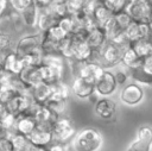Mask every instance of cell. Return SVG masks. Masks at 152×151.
I'll use <instances>...</instances> for the list:
<instances>
[{"instance_id":"obj_1","label":"cell","mask_w":152,"mask_h":151,"mask_svg":"<svg viewBox=\"0 0 152 151\" xmlns=\"http://www.w3.org/2000/svg\"><path fill=\"white\" fill-rule=\"evenodd\" d=\"M75 151H97L102 145L101 133L93 127L80 131L72 141Z\"/></svg>"},{"instance_id":"obj_2","label":"cell","mask_w":152,"mask_h":151,"mask_svg":"<svg viewBox=\"0 0 152 151\" xmlns=\"http://www.w3.org/2000/svg\"><path fill=\"white\" fill-rule=\"evenodd\" d=\"M124 11L133 21L151 24V0H128Z\"/></svg>"},{"instance_id":"obj_3","label":"cell","mask_w":152,"mask_h":151,"mask_svg":"<svg viewBox=\"0 0 152 151\" xmlns=\"http://www.w3.org/2000/svg\"><path fill=\"white\" fill-rule=\"evenodd\" d=\"M51 133H52V140H55L56 143L65 144L69 139H71L76 134V127L71 121V119L61 115L53 124L51 128Z\"/></svg>"},{"instance_id":"obj_4","label":"cell","mask_w":152,"mask_h":151,"mask_svg":"<svg viewBox=\"0 0 152 151\" xmlns=\"http://www.w3.org/2000/svg\"><path fill=\"white\" fill-rule=\"evenodd\" d=\"M28 115L33 117V119L36 120L37 126L50 130V131H51L53 124L56 122V120L59 117L46 105H39V103H36V102L33 103Z\"/></svg>"},{"instance_id":"obj_5","label":"cell","mask_w":152,"mask_h":151,"mask_svg":"<svg viewBox=\"0 0 152 151\" xmlns=\"http://www.w3.org/2000/svg\"><path fill=\"white\" fill-rule=\"evenodd\" d=\"M65 63H43L39 65V74L42 82L48 84H56L63 81Z\"/></svg>"},{"instance_id":"obj_6","label":"cell","mask_w":152,"mask_h":151,"mask_svg":"<svg viewBox=\"0 0 152 151\" xmlns=\"http://www.w3.org/2000/svg\"><path fill=\"white\" fill-rule=\"evenodd\" d=\"M125 50L126 49H121L120 46H118L110 42H107L99 51V63L102 67L116 65L118 63L121 62V56Z\"/></svg>"},{"instance_id":"obj_7","label":"cell","mask_w":152,"mask_h":151,"mask_svg":"<svg viewBox=\"0 0 152 151\" xmlns=\"http://www.w3.org/2000/svg\"><path fill=\"white\" fill-rule=\"evenodd\" d=\"M78 67L76 68V76L82 77L87 81L93 82L94 84L97 82V80L101 77L102 73L104 71V67H102L99 62L95 61H88V62H81L76 63Z\"/></svg>"},{"instance_id":"obj_8","label":"cell","mask_w":152,"mask_h":151,"mask_svg":"<svg viewBox=\"0 0 152 151\" xmlns=\"http://www.w3.org/2000/svg\"><path fill=\"white\" fill-rule=\"evenodd\" d=\"M40 40H42V34L40 33H33V34H26L21 37L14 45L13 51L15 52L17 56L20 58L26 56L27 54L32 52L36 49L40 48Z\"/></svg>"},{"instance_id":"obj_9","label":"cell","mask_w":152,"mask_h":151,"mask_svg":"<svg viewBox=\"0 0 152 151\" xmlns=\"http://www.w3.org/2000/svg\"><path fill=\"white\" fill-rule=\"evenodd\" d=\"M144 89L138 83H129L126 84L120 92V101L128 106H135L144 99Z\"/></svg>"},{"instance_id":"obj_10","label":"cell","mask_w":152,"mask_h":151,"mask_svg":"<svg viewBox=\"0 0 152 151\" xmlns=\"http://www.w3.org/2000/svg\"><path fill=\"white\" fill-rule=\"evenodd\" d=\"M152 144V130L150 126L145 125L138 130L137 139L132 141L126 151H151Z\"/></svg>"},{"instance_id":"obj_11","label":"cell","mask_w":152,"mask_h":151,"mask_svg":"<svg viewBox=\"0 0 152 151\" xmlns=\"http://www.w3.org/2000/svg\"><path fill=\"white\" fill-rule=\"evenodd\" d=\"M126 38L128 39L129 44L142 39V38H150L151 37V24L146 23H138V21H131L129 25L124 30Z\"/></svg>"},{"instance_id":"obj_12","label":"cell","mask_w":152,"mask_h":151,"mask_svg":"<svg viewBox=\"0 0 152 151\" xmlns=\"http://www.w3.org/2000/svg\"><path fill=\"white\" fill-rule=\"evenodd\" d=\"M118 88V84L114 78V74L109 70H106L102 73L101 77L95 83V93L101 96H108L112 95Z\"/></svg>"},{"instance_id":"obj_13","label":"cell","mask_w":152,"mask_h":151,"mask_svg":"<svg viewBox=\"0 0 152 151\" xmlns=\"http://www.w3.org/2000/svg\"><path fill=\"white\" fill-rule=\"evenodd\" d=\"M70 90L78 99H89L91 95L95 94V84L82 77L75 76V78L72 80Z\"/></svg>"},{"instance_id":"obj_14","label":"cell","mask_w":152,"mask_h":151,"mask_svg":"<svg viewBox=\"0 0 152 151\" xmlns=\"http://www.w3.org/2000/svg\"><path fill=\"white\" fill-rule=\"evenodd\" d=\"M94 111H95V113L101 119L109 120V119H112L115 115V112H116V102L113 101V100H110V99H107V97L99 99L95 102Z\"/></svg>"},{"instance_id":"obj_15","label":"cell","mask_w":152,"mask_h":151,"mask_svg":"<svg viewBox=\"0 0 152 151\" xmlns=\"http://www.w3.org/2000/svg\"><path fill=\"white\" fill-rule=\"evenodd\" d=\"M84 39H86L87 44L89 45V48L93 51H100L101 48L107 43L106 33H104L103 29L100 27V26H96L95 29H93L91 31H89L84 36Z\"/></svg>"},{"instance_id":"obj_16","label":"cell","mask_w":152,"mask_h":151,"mask_svg":"<svg viewBox=\"0 0 152 151\" xmlns=\"http://www.w3.org/2000/svg\"><path fill=\"white\" fill-rule=\"evenodd\" d=\"M37 127L36 120L33 119V117L27 115V114H20L15 117V121H14V134H23L25 137H27L34 128Z\"/></svg>"},{"instance_id":"obj_17","label":"cell","mask_w":152,"mask_h":151,"mask_svg":"<svg viewBox=\"0 0 152 151\" xmlns=\"http://www.w3.org/2000/svg\"><path fill=\"white\" fill-rule=\"evenodd\" d=\"M27 139H28L30 144H32V145L46 147L52 141V133H51L50 130H46V128H43V127L37 126L27 136Z\"/></svg>"},{"instance_id":"obj_18","label":"cell","mask_w":152,"mask_h":151,"mask_svg":"<svg viewBox=\"0 0 152 151\" xmlns=\"http://www.w3.org/2000/svg\"><path fill=\"white\" fill-rule=\"evenodd\" d=\"M51 90H52L51 84H48L45 82H39L32 88H30V94L36 103L45 105L51 95Z\"/></svg>"},{"instance_id":"obj_19","label":"cell","mask_w":152,"mask_h":151,"mask_svg":"<svg viewBox=\"0 0 152 151\" xmlns=\"http://www.w3.org/2000/svg\"><path fill=\"white\" fill-rule=\"evenodd\" d=\"M24 67L25 65H24L23 59L19 56H17L14 51H10L6 54V57H5V61L2 64V70L18 76L21 73V70L24 69Z\"/></svg>"},{"instance_id":"obj_20","label":"cell","mask_w":152,"mask_h":151,"mask_svg":"<svg viewBox=\"0 0 152 151\" xmlns=\"http://www.w3.org/2000/svg\"><path fill=\"white\" fill-rule=\"evenodd\" d=\"M18 76L21 80V82L26 87H28V88H32L37 83L42 82L40 74H39V67H30V65H26V67H24V69L21 70V73Z\"/></svg>"},{"instance_id":"obj_21","label":"cell","mask_w":152,"mask_h":151,"mask_svg":"<svg viewBox=\"0 0 152 151\" xmlns=\"http://www.w3.org/2000/svg\"><path fill=\"white\" fill-rule=\"evenodd\" d=\"M70 93H71L70 87L65 82L61 81V82L52 86L51 95H50L48 102H66L68 99H69Z\"/></svg>"},{"instance_id":"obj_22","label":"cell","mask_w":152,"mask_h":151,"mask_svg":"<svg viewBox=\"0 0 152 151\" xmlns=\"http://www.w3.org/2000/svg\"><path fill=\"white\" fill-rule=\"evenodd\" d=\"M57 21L58 20L46 8H43V10H39V14H38L36 27H38L39 33H44L49 29H51L53 25H56Z\"/></svg>"},{"instance_id":"obj_23","label":"cell","mask_w":152,"mask_h":151,"mask_svg":"<svg viewBox=\"0 0 152 151\" xmlns=\"http://www.w3.org/2000/svg\"><path fill=\"white\" fill-rule=\"evenodd\" d=\"M38 14H39V8L34 4H32L31 6L23 10L19 13V17H20L21 21L24 23V25H26L28 27H36Z\"/></svg>"},{"instance_id":"obj_24","label":"cell","mask_w":152,"mask_h":151,"mask_svg":"<svg viewBox=\"0 0 152 151\" xmlns=\"http://www.w3.org/2000/svg\"><path fill=\"white\" fill-rule=\"evenodd\" d=\"M112 17H113V13L101 2V0H97L96 6H95L94 12H93V18L96 21L97 26L102 27Z\"/></svg>"},{"instance_id":"obj_25","label":"cell","mask_w":152,"mask_h":151,"mask_svg":"<svg viewBox=\"0 0 152 151\" xmlns=\"http://www.w3.org/2000/svg\"><path fill=\"white\" fill-rule=\"evenodd\" d=\"M128 76L132 77L138 84L151 86V83H152V74L146 73V71L141 68V63H140L138 67L129 69V71H128Z\"/></svg>"},{"instance_id":"obj_26","label":"cell","mask_w":152,"mask_h":151,"mask_svg":"<svg viewBox=\"0 0 152 151\" xmlns=\"http://www.w3.org/2000/svg\"><path fill=\"white\" fill-rule=\"evenodd\" d=\"M131 48L135 51V54L140 58H145L152 56V44L150 38H142L131 44Z\"/></svg>"},{"instance_id":"obj_27","label":"cell","mask_w":152,"mask_h":151,"mask_svg":"<svg viewBox=\"0 0 152 151\" xmlns=\"http://www.w3.org/2000/svg\"><path fill=\"white\" fill-rule=\"evenodd\" d=\"M141 61H142V58H140V57L135 54V51L131 48V45L122 52V56H121V63H122L128 70L132 69V68L138 67V65L141 63Z\"/></svg>"},{"instance_id":"obj_28","label":"cell","mask_w":152,"mask_h":151,"mask_svg":"<svg viewBox=\"0 0 152 151\" xmlns=\"http://www.w3.org/2000/svg\"><path fill=\"white\" fill-rule=\"evenodd\" d=\"M46 10L57 19H62L65 15H68V11H66V4L65 0H52V2L49 5V7H46Z\"/></svg>"},{"instance_id":"obj_29","label":"cell","mask_w":152,"mask_h":151,"mask_svg":"<svg viewBox=\"0 0 152 151\" xmlns=\"http://www.w3.org/2000/svg\"><path fill=\"white\" fill-rule=\"evenodd\" d=\"M42 34H43V37H45L46 39H49V40H51L52 43H56V44H59L62 40H64L68 37L65 34V32L58 26V24L53 25L51 29H49L46 32H44Z\"/></svg>"},{"instance_id":"obj_30","label":"cell","mask_w":152,"mask_h":151,"mask_svg":"<svg viewBox=\"0 0 152 151\" xmlns=\"http://www.w3.org/2000/svg\"><path fill=\"white\" fill-rule=\"evenodd\" d=\"M21 59H23L25 67L26 65H30V67H39L42 64V62H43V52H42V50L39 48V49H36L32 52L27 54L26 56L21 57Z\"/></svg>"},{"instance_id":"obj_31","label":"cell","mask_w":152,"mask_h":151,"mask_svg":"<svg viewBox=\"0 0 152 151\" xmlns=\"http://www.w3.org/2000/svg\"><path fill=\"white\" fill-rule=\"evenodd\" d=\"M12 140V144H13V150L14 151H26L27 147L30 146V141L27 139V137L23 136V134H12V136H8Z\"/></svg>"},{"instance_id":"obj_32","label":"cell","mask_w":152,"mask_h":151,"mask_svg":"<svg viewBox=\"0 0 152 151\" xmlns=\"http://www.w3.org/2000/svg\"><path fill=\"white\" fill-rule=\"evenodd\" d=\"M101 2L113 13H118L125 10V6L127 5L128 0H101Z\"/></svg>"},{"instance_id":"obj_33","label":"cell","mask_w":152,"mask_h":151,"mask_svg":"<svg viewBox=\"0 0 152 151\" xmlns=\"http://www.w3.org/2000/svg\"><path fill=\"white\" fill-rule=\"evenodd\" d=\"M14 39L10 33H0V51L7 54L14 49Z\"/></svg>"},{"instance_id":"obj_34","label":"cell","mask_w":152,"mask_h":151,"mask_svg":"<svg viewBox=\"0 0 152 151\" xmlns=\"http://www.w3.org/2000/svg\"><path fill=\"white\" fill-rule=\"evenodd\" d=\"M65 4H66L68 15H76V14L82 12L83 1H81V0H65Z\"/></svg>"},{"instance_id":"obj_35","label":"cell","mask_w":152,"mask_h":151,"mask_svg":"<svg viewBox=\"0 0 152 151\" xmlns=\"http://www.w3.org/2000/svg\"><path fill=\"white\" fill-rule=\"evenodd\" d=\"M10 7L13 10V12L15 13H20L23 10H25L26 7L31 6L32 4H34L33 0H7Z\"/></svg>"},{"instance_id":"obj_36","label":"cell","mask_w":152,"mask_h":151,"mask_svg":"<svg viewBox=\"0 0 152 151\" xmlns=\"http://www.w3.org/2000/svg\"><path fill=\"white\" fill-rule=\"evenodd\" d=\"M113 18H114V20L116 21L118 26H119L122 31H124V30L129 25V23L132 21L131 17H129L125 11H121V12H118V13L113 14Z\"/></svg>"},{"instance_id":"obj_37","label":"cell","mask_w":152,"mask_h":151,"mask_svg":"<svg viewBox=\"0 0 152 151\" xmlns=\"http://www.w3.org/2000/svg\"><path fill=\"white\" fill-rule=\"evenodd\" d=\"M0 151H14L12 140L8 136L0 137Z\"/></svg>"},{"instance_id":"obj_38","label":"cell","mask_w":152,"mask_h":151,"mask_svg":"<svg viewBox=\"0 0 152 151\" xmlns=\"http://www.w3.org/2000/svg\"><path fill=\"white\" fill-rule=\"evenodd\" d=\"M114 78H115V82L118 86H121V84H125L127 78H128V73L127 71H124V70H118L115 74H114Z\"/></svg>"},{"instance_id":"obj_39","label":"cell","mask_w":152,"mask_h":151,"mask_svg":"<svg viewBox=\"0 0 152 151\" xmlns=\"http://www.w3.org/2000/svg\"><path fill=\"white\" fill-rule=\"evenodd\" d=\"M48 151H71L70 147L66 144H62V143H56L53 145H51L49 147Z\"/></svg>"},{"instance_id":"obj_40","label":"cell","mask_w":152,"mask_h":151,"mask_svg":"<svg viewBox=\"0 0 152 151\" xmlns=\"http://www.w3.org/2000/svg\"><path fill=\"white\" fill-rule=\"evenodd\" d=\"M33 1H34V5L39 10H43V8L49 7V5L52 2V0H33Z\"/></svg>"},{"instance_id":"obj_41","label":"cell","mask_w":152,"mask_h":151,"mask_svg":"<svg viewBox=\"0 0 152 151\" xmlns=\"http://www.w3.org/2000/svg\"><path fill=\"white\" fill-rule=\"evenodd\" d=\"M7 7H8V1L7 0H0V17L4 15Z\"/></svg>"},{"instance_id":"obj_42","label":"cell","mask_w":152,"mask_h":151,"mask_svg":"<svg viewBox=\"0 0 152 151\" xmlns=\"http://www.w3.org/2000/svg\"><path fill=\"white\" fill-rule=\"evenodd\" d=\"M26 151H48V149L44 147V146H36V145L30 144V146L27 147Z\"/></svg>"},{"instance_id":"obj_43","label":"cell","mask_w":152,"mask_h":151,"mask_svg":"<svg viewBox=\"0 0 152 151\" xmlns=\"http://www.w3.org/2000/svg\"><path fill=\"white\" fill-rule=\"evenodd\" d=\"M7 113H8V112H7L6 107H5V105H4L2 102H0V121L2 120V118H4Z\"/></svg>"},{"instance_id":"obj_44","label":"cell","mask_w":152,"mask_h":151,"mask_svg":"<svg viewBox=\"0 0 152 151\" xmlns=\"http://www.w3.org/2000/svg\"><path fill=\"white\" fill-rule=\"evenodd\" d=\"M5 57H6V54L2 52V51H0V69H2V64H4Z\"/></svg>"},{"instance_id":"obj_45","label":"cell","mask_w":152,"mask_h":151,"mask_svg":"<svg viewBox=\"0 0 152 151\" xmlns=\"http://www.w3.org/2000/svg\"><path fill=\"white\" fill-rule=\"evenodd\" d=\"M4 136H7V133H6V131H5V128L1 126V124H0V137H4Z\"/></svg>"},{"instance_id":"obj_46","label":"cell","mask_w":152,"mask_h":151,"mask_svg":"<svg viewBox=\"0 0 152 151\" xmlns=\"http://www.w3.org/2000/svg\"><path fill=\"white\" fill-rule=\"evenodd\" d=\"M1 88H2V86H1V82H0V92H1Z\"/></svg>"},{"instance_id":"obj_47","label":"cell","mask_w":152,"mask_h":151,"mask_svg":"<svg viewBox=\"0 0 152 151\" xmlns=\"http://www.w3.org/2000/svg\"><path fill=\"white\" fill-rule=\"evenodd\" d=\"M81 1H83V2H84V1H87V0H81Z\"/></svg>"},{"instance_id":"obj_48","label":"cell","mask_w":152,"mask_h":151,"mask_svg":"<svg viewBox=\"0 0 152 151\" xmlns=\"http://www.w3.org/2000/svg\"><path fill=\"white\" fill-rule=\"evenodd\" d=\"M1 70H2V69H0V71H1Z\"/></svg>"}]
</instances>
